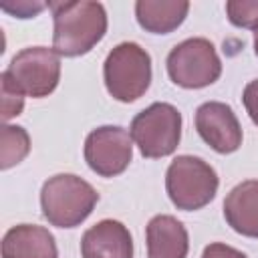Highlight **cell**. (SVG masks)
Here are the masks:
<instances>
[{"label":"cell","mask_w":258,"mask_h":258,"mask_svg":"<svg viewBox=\"0 0 258 258\" xmlns=\"http://www.w3.org/2000/svg\"><path fill=\"white\" fill-rule=\"evenodd\" d=\"M189 2L185 0H137L135 18L141 28L153 34L173 32L187 16Z\"/></svg>","instance_id":"obj_14"},{"label":"cell","mask_w":258,"mask_h":258,"mask_svg":"<svg viewBox=\"0 0 258 258\" xmlns=\"http://www.w3.org/2000/svg\"><path fill=\"white\" fill-rule=\"evenodd\" d=\"M46 4H40V2H16V6H10V4H2V10L4 12H10L18 18H32L34 14H38Z\"/></svg>","instance_id":"obj_20"},{"label":"cell","mask_w":258,"mask_h":258,"mask_svg":"<svg viewBox=\"0 0 258 258\" xmlns=\"http://www.w3.org/2000/svg\"><path fill=\"white\" fill-rule=\"evenodd\" d=\"M167 75L183 89H202L220 79L222 62L208 38H187L167 54Z\"/></svg>","instance_id":"obj_6"},{"label":"cell","mask_w":258,"mask_h":258,"mask_svg":"<svg viewBox=\"0 0 258 258\" xmlns=\"http://www.w3.org/2000/svg\"><path fill=\"white\" fill-rule=\"evenodd\" d=\"M99 194L91 183L73 173H58L44 181L40 208L48 224L56 228H75L89 218Z\"/></svg>","instance_id":"obj_2"},{"label":"cell","mask_w":258,"mask_h":258,"mask_svg":"<svg viewBox=\"0 0 258 258\" xmlns=\"http://www.w3.org/2000/svg\"><path fill=\"white\" fill-rule=\"evenodd\" d=\"M149 258H185L189 238L185 226L167 214L153 216L145 230Z\"/></svg>","instance_id":"obj_12"},{"label":"cell","mask_w":258,"mask_h":258,"mask_svg":"<svg viewBox=\"0 0 258 258\" xmlns=\"http://www.w3.org/2000/svg\"><path fill=\"white\" fill-rule=\"evenodd\" d=\"M224 218L234 232L258 238V179H246L226 196Z\"/></svg>","instance_id":"obj_13"},{"label":"cell","mask_w":258,"mask_h":258,"mask_svg":"<svg viewBox=\"0 0 258 258\" xmlns=\"http://www.w3.org/2000/svg\"><path fill=\"white\" fill-rule=\"evenodd\" d=\"M30 151V137L22 127L4 125L2 127V147H0V167L8 169L20 163Z\"/></svg>","instance_id":"obj_15"},{"label":"cell","mask_w":258,"mask_h":258,"mask_svg":"<svg viewBox=\"0 0 258 258\" xmlns=\"http://www.w3.org/2000/svg\"><path fill=\"white\" fill-rule=\"evenodd\" d=\"M244 107L250 115V119L258 125V79L256 81H250L244 89Z\"/></svg>","instance_id":"obj_19"},{"label":"cell","mask_w":258,"mask_h":258,"mask_svg":"<svg viewBox=\"0 0 258 258\" xmlns=\"http://www.w3.org/2000/svg\"><path fill=\"white\" fill-rule=\"evenodd\" d=\"M103 77L113 99L133 103L149 89L151 56L137 42H121L107 54Z\"/></svg>","instance_id":"obj_3"},{"label":"cell","mask_w":258,"mask_h":258,"mask_svg":"<svg viewBox=\"0 0 258 258\" xmlns=\"http://www.w3.org/2000/svg\"><path fill=\"white\" fill-rule=\"evenodd\" d=\"M54 18L52 46L58 56L87 54L107 32V12L101 2H50Z\"/></svg>","instance_id":"obj_1"},{"label":"cell","mask_w":258,"mask_h":258,"mask_svg":"<svg viewBox=\"0 0 258 258\" xmlns=\"http://www.w3.org/2000/svg\"><path fill=\"white\" fill-rule=\"evenodd\" d=\"M4 73L22 95L40 99L50 95L60 81V56L54 48L28 46L12 56Z\"/></svg>","instance_id":"obj_7"},{"label":"cell","mask_w":258,"mask_h":258,"mask_svg":"<svg viewBox=\"0 0 258 258\" xmlns=\"http://www.w3.org/2000/svg\"><path fill=\"white\" fill-rule=\"evenodd\" d=\"M133 157L131 133L117 125L93 129L85 139V161L101 177H115L127 169Z\"/></svg>","instance_id":"obj_8"},{"label":"cell","mask_w":258,"mask_h":258,"mask_svg":"<svg viewBox=\"0 0 258 258\" xmlns=\"http://www.w3.org/2000/svg\"><path fill=\"white\" fill-rule=\"evenodd\" d=\"M129 133L143 157L171 155L181 139V113L169 103H153L133 117Z\"/></svg>","instance_id":"obj_5"},{"label":"cell","mask_w":258,"mask_h":258,"mask_svg":"<svg viewBox=\"0 0 258 258\" xmlns=\"http://www.w3.org/2000/svg\"><path fill=\"white\" fill-rule=\"evenodd\" d=\"M83 258H133L129 230L117 220H101L81 238Z\"/></svg>","instance_id":"obj_10"},{"label":"cell","mask_w":258,"mask_h":258,"mask_svg":"<svg viewBox=\"0 0 258 258\" xmlns=\"http://www.w3.org/2000/svg\"><path fill=\"white\" fill-rule=\"evenodd\" d=\"M254 52H256V56H258V30L254 32Z\"/></svg>","instance_id":"obj_21"},{"label":"cell","mask_w":258,"mask_h":258,"mask_svg":"<svg viewBox=\"0 0 258 258\" xmlns=\"http://www.w3.org/2000/svg\"><path fill=\"white\" fill-rule=\"evenodd\" d=\"M0 95H2V121H10L12 117H18L24 107V95L18 91V87L10 81L6 73L0 75Z\"/></svg>","instance_id":"obj_17"},{"label":"cell","mask_w":258,"mask_h":258,"mask_svg":"<svg viewBox=\"0 0 258 258\" xmlns=\"http://www.w3.org/2000/svg\"><path fill=\"white\" fill-rule=\"evenodd\" d=\"M165 189L177 210L194 212L214 200L218 191V173L202 157L177 155L167 167Z\"/></svg>","instance_id":"obj_4"},{"label":"cell","mask_w":258,"mask_h":258,"mask_svg":"<svg viewBox=\"0 0 258 258\" xmlns=\"http://www.w3.org/2000/svg\"><path fill=\"white\" fill-rule=\"evenodd\" d=\"M226 12H228V20L234 26L258 30V0H252V2L230 0L226 2Z\"/></svg>","instance_id":"obj_16"},{"label":"cell","mask_w":258,"mask_h":258,"mask_svg":"<svg viewBox=\"0 0 258 258\" xmlns=\"http://www.w3.org/2000/svg\"><path fill=\"white\" fill-rule=\"evenodd\" d=\"M2 258H58L54 236L34 224L10 228L2 238Z\"/></svg>","instance_id":"obj_11"},{"label":"cell","mask_w":258,"mask_h":258,"mask_svg":"<svg viewBox=\"0 0 258 258\" xmlns=\"http://www.w3.org/2000/svg\"><path fill=\"white\" fill-rule=\"evenodd\" d=\"M196 129L200 137L218 153H234L242 145L240 121L226 103H202L196 111Z\"/></svg>","instance_id":"obj_9"},{"label":"cell","mask_w":258,"mask_h":258,"mask_svg":"<svg viewBox=\"0 0 258 258\" xmlns=\"http://www.w3.org/2000/svg\"><path fill=\"white\" fill-rule=\"evenodd\" d=\"M202 258H248V256H246V254H242L240 250L232 248V246H226V244L214 242V244H210V246H206V248H204Z\"/></svg>","instance_id":"obj_18"}]
</instances>
